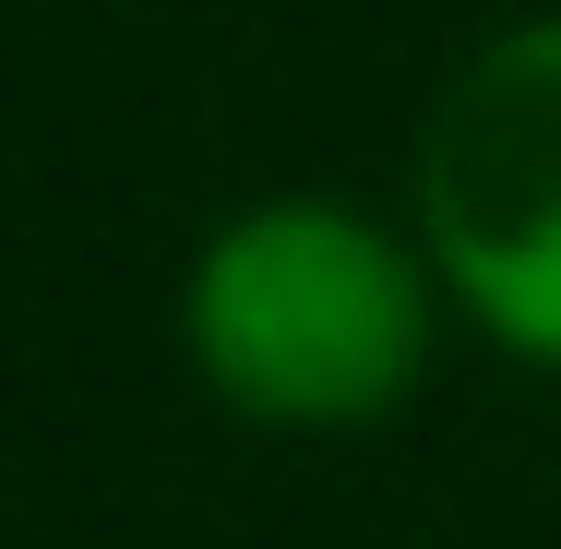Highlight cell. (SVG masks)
<instances>
[{
    "label": "cell",
    "mask_w": 561,
    "mask_h": 549,
    "mask_svg": "<svg viewBox=\"0 0 561 549\" xmlns=\"http://www.w3.org/2000/svg\"><path fill=\"white\" fill-rule=\"evenodd\" d=\"M419 227L443 287L514 358L561 370V12L490 36L431 108Z\"/></svg>",
    "instance_id": "2"
},
{
    "label": "cell",
    "mask_w": 561,
    "mask_h": 549,
    "mask_svg": "<svg viewBox=\"0 0 561 549\" xmlns=\"http://www.w3.org/2000/svg\"><path fill=\"white\" fill-rule=\"evenodd\" d=\"M192 358L275 431H358L419 382L431 287L346 204H263L192 275Z\"/></svg>",
    "instance_id": "1"
}]
</instances>
